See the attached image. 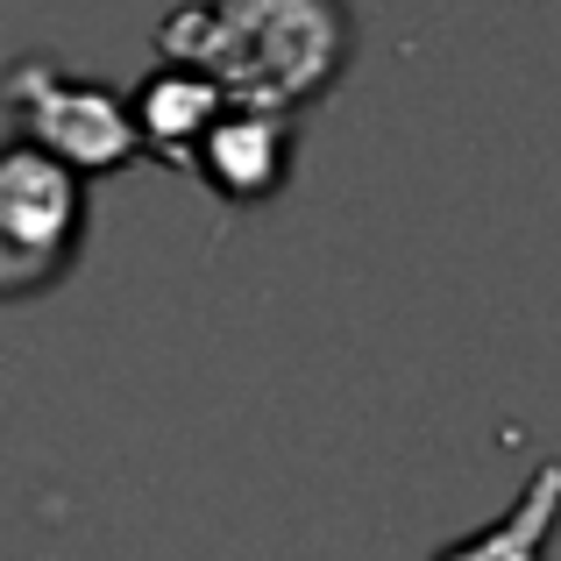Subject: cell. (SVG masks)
Here are the masks:
<instances>
[{"instance_id":"6da1fadb","label":"cell","mask_w":561,"mask_h":561,"mask_svg":"<svg viewBox=\"0 0 561 561\" xmlns=\"http://www.w3.org/2000/svg\"><path fill=\"white\" fill-rule=\"evenodd\" d=\"M157 50L164 65L199 71L228 107L291 122L334 93L356 28L342 0H185L171 22H157Z\"/></svg>"},{"instance_id":"7a4b0ae2","label":"cell","mask_w":561,"mask_h":561,"mask_svg":"<svg viewBox=\"0 0 561 561\" xmlns=\"http://www.w3.org/2000/svg\"><path fill=\"white\" fill-rule=\"evenodd\" d=\"M0 100H8L28 150L65 164L71 179H114V171L136 164V128H128L122 93L65 71L57 57H43V50L14 57L8 79H0Z\"/></svg>"},{"instance_id":"3957f363","label":"cell","mask_w":561,"mask_h":561,"mask_svg":"<svg viewBox=\"0 0 561 561\" xmlns=\"http://www.w3.org/2000/svg\"><path fill=\"white\" fill-rule=\"evenodd\" d=\"M85 249V179L28 150L22 136L0 142V306L43 299L71 277Z\"/></svg>"},{"instance_id":"277c9868","label":"cell","mask_w":561,"mask_h":561,"mask_svg":"<svg viewBox=\"0 0 561 561\" xmlns=\"http://www.w3.org/2000/svg\"><path fill=\"white\" fill-rule=\"evenodd\" d=\"M185 171L206 192H220L228 206H263L291 179V122L285 114H256V107H220V122L199 136Z\"/></svg>"},{"instance_id":"5b68a950","label":"cell","mask_w":561,"mask_h":561,"mask_svg":"<svg viewBox=\"0 0 561 561\" xmlns=\"http://www.w3.org/2000/svg\"><path fill=\"white\" fill-rule=\"evenodd\" d=\"M122 107H128V128H136V157H164V164L185 171L192 150H199V136L220 122V107H228V100H220L199 71L157 65L150 79L122 100Z\"/></svg>"},{"instance_id":"8992f818","label":"cell","mask_w":561,"mask_h":561,"mask_svg":"<svg viewBox=\"0 0 561 561\" xmlns=\"http://www.w3.org/2000/svg\"><path fill=\"white\" fill-rule=\"evenodd\" d=\"M554 512H561V469L540 462L534 477H526V491L512 497L491 526L434 548L426 561H540V548H548V534H554Z\"/></svg>"}]
</instances>
